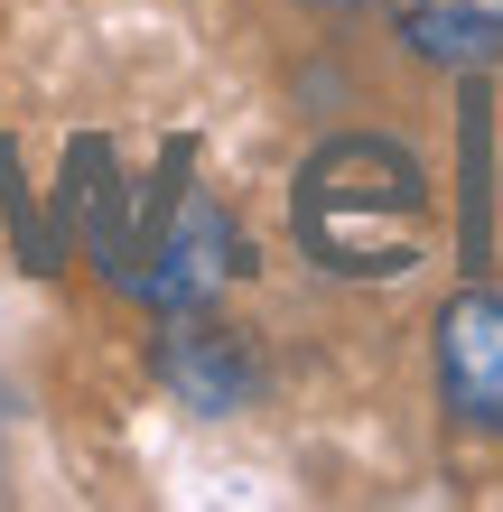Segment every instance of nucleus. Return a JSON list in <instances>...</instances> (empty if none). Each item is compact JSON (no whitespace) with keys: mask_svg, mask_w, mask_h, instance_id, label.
Listing matches in <instances>:
<instances>
[{"mask_svg":"<svg viewBox=\"0 0 503 512\" xmlns=\"http://www.w3.org/2000/svg\"><path fill=\"white\" fill-rule=\"evenodd\" d=\"M289 233L327 280H401L429 252V168L382 131L308 149L289 187Z\"/></svg>","mask_w":503,"mask_h":512,"instance_id":"obj_1","label":"nucleus"},{"mask_svg":"<svg viewBox=\"0 0 503 512\" xmlns=\"http://www.w3.org/2000/svg\"><path fill=\"white\" fill-rule=\"evenodd\" d=\"M438 401L457 429L503 438V289L466 280L438 308Z\"/></svg>","mask_w":503,"mask_h":512,"instance_id":"obj_4","label":"nucleus"},{"mask_svg":"<svg viewBox=\"0 0 503 512\" xmlns=\"http://www.w3.org/2000/svg\"><path fill=\"white\" fill-rule=\"evenodd\" d=\"M299 10H354V0H299Z\"/></svg>","mask_w":503,"mask_h":512,"instance_id":"obj_7","label":"nucleus"},{"mask_svg":"<svg viewBox=\"0 0 503 512\" xmlns=\"http://www.w3.org/2000/svg\"><path fill=\"white\" fill-rule=\"evenodd\" d=\"M150 364H159V382H168V401H177V410H196V419H233V410H252V401H261V354H252L243 326H224L215 308L159 317Z\"/></svg>","mask_w":503,"mask_h":512,"instance_id":"obj_3","label":"nucleus"},{"mask_svg":"<svg viewBox=\"0 0 503 512\" xmlns=\"http://www.w3.org/2000/svg\"><path fill=\"white\" fill-rule=\"evenodd\" d=\"M0 475H10V401H0Z\"/></svg>","mask_w":503,"mask_h":512,"instance_id":"obj_6","label":"nucleus"},{"mask_svg":"<svg viewBox=\"0 0 503 512\" xmlns=\"http://www.w3.org/2000/svg\"><path fill=\"white\" fill-rule=\"evenodd\" d=\"M392 28L410 56L457 66V75H485L503 56V0H392Z\"/></svg>","mask_w":503,"mask_h":512,"instance_id":"obj_5","label":"nucleus"},{"mask_svg":"<svg viewBox=\"0 0 503 512\" xmlns=\"http://www.w3.org/2000/svg\"><path fill=\"white\" fill-rule=\"evenodd\" d=\"M243 261L252 252H243V233H233V215L205 187H187L177 215L159 224V243L140 252V270H131L122 289L140 298V308H159V317H187V308H215V298L243 280Z\"/></svg>","mask_w":503,"mask_h":512,"instance_id":"obj_2","label":"nucleus"}]
</instances>
